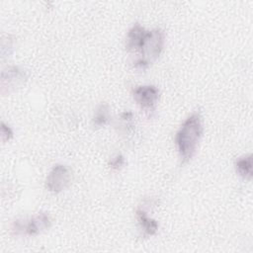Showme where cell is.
I'll return each instance as SVG.
<instances>
[{
    "mask_svg": "<svg viewBox=\"0 0 253 253\" xmlns=\"http://www.w3.org/2000/svg\"><path fill=\"white\" fill-rule=\"evenodd\" d=\"M109 165L113 170H119L125 165V157L122 154L118 153L110 160Z\"/></svg>",
    "mask_w": 253,
    "mask_h": 253,
    "instance_id": "8fae6325",
    "label": "cell"
},
{
    "mask_svg": "<svg viewBox=\"0 0 253 253\" xmlns=\"http://www.w3.org/2000/svg\"><path fill=\"white\" fill-rule=\"evenodd\" d=\"M71 182L69 169L62 164H56L46 177L45 188L51 193H60L66 189Z\"/></svg>",
    "mask_w": 253,
    "mask_h": 253,
    "instance_id": "5b68a950",
    "label": "cell"
},
{
    "mask_svg": "<svg viewBox=\"0 0 253 253\" xmlns=\"http://www.w3.org/2000/svg\"><path fill=\"white\" fill-rule=\"evenodd\" d=\"M51 225V218L47 212H40L37 215L33 216L30 219H26L25 225V235L35 236L38 235L46 229H48Z\"/></svg>",
    "mask_w": 253,
    "mask_h": 253,
    "instance_id": "8992f818",
    "label": "cell"
},
{
    "mask_svg": "<svg viewBox=\"0 0 253 253\" xmlns=\"http://www.w3.org/2000/svg\"><path fill=\"white\" fill-rule=\"evenodd\" d=\"M235 170L241 178L250 181L252 179V155L247 154L236 159Z\"/></svg>",
    "mask_w": 253,
    "mask_h": 253,
    "instance_id": "9c48e42d",
    "label": "cell"
},
{
    "mask_svg": "<svg viewBox=\"0 0 253 253\" xmlns=\"http://www.w3.org/2000/svg\"><path fill=\"white\" fill-rule=\"evenodd\" d=\"M135 103L146 113H153L159 99V90L154 85H141L132 90Z\"/></svg>",
    "mask_w": 253,
    "mask_h": 253,
    "instance_id": "277c9868",
    "label": "cell"
},
{
    "mask_svg": "<svg viewBox=\"0 0 253 253\" xmlns=\"http://www.w3.org/2000/svg\"><path fill=\"white\" fill-rule=\"evenodd\" d=\"M28 71L20 66H11L1 74V93H11L22 87L28 80Z\"/></svg>",
    "mask_w": 253,
    "mask_h": 253,
    "instance_id": "3957f363",
    "label": "cell"
},
{
    "mask_svg": "<svg viewBox=\"0 0 253 253\" xmlns=\"http://www.w3.org/2000/svg\"><path fill=\"white\" fill-rule=\"evenodd\" d=\"M13 137V130L12 128L7 126L4 122L1 123V138L3 142L10 140Z\"/></svg>",
    "mask_w": 253,
    "mask_h": 253,
    "instance_id": "7c38bea8",
    "label": "cell"
},
{
    "mask_svg": "<svg viewBox=\"0 0 253 253\" xmlns=\"http://www.w3.org/2000/svg\"><path fill=\"white\" fill-rule=\"evenodd\" d=\"M202 134V116L199 111H195L184 121L175 135V143L183 163L189 162L195 155Z\"/></svg>",
    "mask_w": 253,
    "mask_h": 253,
    "instance_id": "6da1fadb",
    "label": "cell"
},
{
    "mask_svg": "<svg viewBox=\"0 0 253 253\" xmlns=\"http://www.w3.org/2000/svg\"><path fill=\"white\" fill-rule=\"evenodd\" d=\"M146 31L139 25L134 24L127 33L126 48L127 51H137Z\"/></svg>",
    "mask_w": 253,
    "mask_h": 253,
    "instance_id": "52a82bcc",
    "label": "cell"
},
{
    "mask_svg": "<svg viewBox=\"0 0 253 253\" xmlns=\"http://www.w3.org/2000/svg\"><path fill=\"white\" fill-rule=\"evenodd\" d=\"M136 217H137L138 224L143 232V236L150 237L156 234L158 230V223L155 219L150 218L146 214V212L141 209H138L136 211Z\"/></svg>",
    "mask_w": 253,
    "mask_h": 253,
    "instance_id": "ba28073f",
    "label": "cell"
},
{
    "mask_svg": "<svg viewBox=\"0 0 253 253\" xmlns=\"http://www.w3.org/2000/svg\"><path fill=\"white\" fill-rule=\"evenodd\" d=\"M110 120V106L107 103H101L95 110L92 125L94 127H102Z\"/></svg>",
    "mask_w": 253,
    "mask_h": 253,
    "instance_id": "30bf717a",
    "label": "cell"
},
{
    "mask_svg": "<svg viewBox=\"0 0 253 253\" xmlns=\"http://www.w3.org/2000/svg\"><path fill=\"white\" fill-rule=\"evenodd\" d=\"M165 43V33L161 29L146 31L142 42L137 49L139 57L134 60V67L139 69L147 68L161 54Z\"/></svg>",
    "mask_w": 253,
    "mask_h": 253,
    "instance_id": "7a4b0ae2",
    "label": "cell"
}]
</instances>
